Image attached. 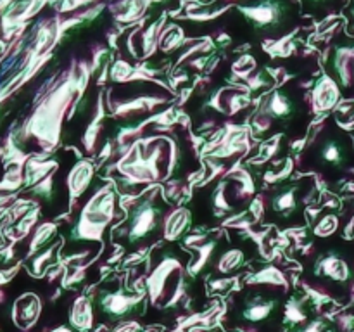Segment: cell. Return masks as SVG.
I'll list each match as a JSON object with an SVG mask.
<instances>
[{
  "instance_id": "cell-10",
  "label": "cell",
  "mask_w": 354,
  "mask_h": 332,
  "mask_svg": "<svg viewBox=\"0 0 354 332\" xmlns=\"http://www.w3.org/2000/svg\"><path fill=\"white\" fill-rule=\"evenodd\" d=\"M330 78L342 90L354 89V47H339L328 66Z\"/></svg>"
},
{
  "instance_id": "cell-1",
  "label": "cell",
  "mask_w": 354,
  "mask_h": 332,
  "mask_svg": "<svg viewBox=\"0 0 354 332\" xmlns=\"http://www.w3.org/2000/svg\"><path fill=\"white\" fill-rule=\"evenodd\" d=\"M168 203L161 189L140 194L127 208V216L113 230V241L128 252L149 249L165 239Z\"/></svg>"
},
{
  "instance_id": "cell-13",
  "label": "cell",
  "mask_w": 354,
  "mask_h": 332,
  "mask_svg": "<svg viewBox=\"0 0 354 332\" xmlns=\"http://www.w3.org/2000/svg\"><path fill=\"white\" fill-rule=\"evenodd\" d=\"M69 325L76 332H88L95 325L90 296L76 297L71 306V311H69Z\"/></svg>"
},
{
  "instance_id": "cell-5",
  "label": "cell",
  "mask_w": 354,
  "mask_h": 332,
  "mask_svg": "<svg viewBox=\"0 0 354 332\" xmlns=\"http://www.w3.org/2000/svg\"><path fill=\"white\" fill-rule=\"evenodd\" d=\"M306 102L301 93L292 89H279L261 100L256 113L254 130L256 133L265 137L272 131L289 130L294 124L301 123L306 118Z\"/></svg>"
},
{
  "instance_id": "cell-7",
  "label": "cell",
  "mask_w": 354,
  "mask_h": 332,
  "mask_svg": "<svg viewBox=\"0 0 354 332\" xmlns=\"http://www.w3.org/2000/svg\"><path fill=\"white\" fill-rule=\"evenodd\" d=\"M116 208V192L113 187L106 185L100 192H97L88 203L80 211V218L75 220V242L95 241L104 234V228L109 223L113 211Z\"/></svg>"
},
{
  "instance_id": "cell-19",
  "label": "cell",
  "mask_w": 354,
  "mask_h": 332,
  "mask_svg": "<svg viewBox=\"0 0 354 332\" xmlns=\"http://www.w3.org/2000/svg\"><path fill=\"white\" fill-rule=\"evenodd\" d=\"M165 332H187V331H185V329L176 327V329H169V331H165Z\"/></svg>"
},
{
  "instance_id": "cell-11",
  "label": "cell",
  "mask_w": 354,
  "mask_h": 332,
  "mask_svg": "<svg viewBox=\"0 0 354 332\" xmlns=\"http://www.w3.org/2000/svg\"><path fill=\"white\" fill-rule=\"evenodd\" d=\"M242 12L248 19H251L259 30L263 31H279L282 24V9L273 7L272 3H258V6L242 7Z\"/></svg>"
},
{
  "instance_id": "cell-15",
  "label": "cell",
  "mask_w": 354,
  "mask_h": 332,
  "mask_svg": "<svg viewBox=\"0 0 354 332\" xmlns=\"http://www.w3.org/2000/svg\"><path fill=\"white\" fill-rule=\"evenodd\" d=\"M244 252L241 249H223L216 258V268L221 273H232L244 265Z\"/></svg>"
},
{
  "instance_id": "cell-12",
  "label": "cell",
  "mask_w": 354,
  "mask_h": 332,
  "mask_svg": "<svg viewBox=\"0 0 354 332\" xmlns=\"http://www.w3.org/2000/svg\"><path fill=\"white\" fill-rule=\"evenodd\" d=\"M341 90L339 85L330 78V76H322L313 90V106L318 113H327L334 109L335 104L339 102Z\"/></svg>"
},
{
  "instance_id": "cell-3",
  "label": "cell",
  "mask_w": 354,
  "mask_h": 332,
  "mask_svg": "<svg viewBox=\"0 0 354 332\" xmlns=\"http://www.w3.org/2000/svg\"><path fill=\"white\" fill-rule=\"evenodd\" d=\"M283 310L286 293L279 286L256 284L232 296L227 322L245 332L266 331L282 322Z\"/></svg>"
},
{
  "instance_id": "cell-4",
  "label": "cell",
  "mask_w": 354,
  "mask_h": 332,
  "mask_svg": "<svg viewBox=\"0 0 354 332\" xmlns=\"http://www.w3.org/2000/svg\"><path fill=\"white\" fill-rule=\"evenodd\" d=\"M90 301L95 324L113 329L118 324L142 317L147 306V294L144 290L130 289L121 279L111 277L92 290Z\"/></svg>"
},
{
  "instance_id": "cell-20",
  "label": "cell",
  "mask_w": 354,
  "mask_h": 332,
  "mask_svg": "<svg viewBox=\"0 0 354 332\" xmlns=\"http://www.w3.org/2000/svg\"><path fill=\"white\" fill-rule=\"evenodd\" d=\"M351 19H353V30H354V0L351 2Z\"/></svg>"
},
{
  "instance_id": "cell-9",
  "label": "cell",
  "mask_w": 354,
  "mask_h": 332,
  "mask_svg": "<svg viewBox=\"0 0 354 332\" xmlns=\"http://www.w3.org/2000/svg\"><path fill=\"white\" fill-rule=\"evenodd\" d=\"M311 275L317 282L322 284L327 293H330V290L348 289L349 284L353 282L354 268L348 256L332 249L315 259Z\"/></svg>"
},
{
  "instance_id": "cell-21",
  "label": "cell",
  "mask_w": 354,
  "mask_h": 332,
  "mask_svg": "<svg viewBox=\"0 0 354 332\" xmlns=\"http://www.w3.org/2000/svg\"><path fill=\"white\" fill-rule=\"evenodd\" d=\"M206 332H225V331H221V329H211V331H206Z\"/></svg>"
},
{
  "instance_id": "cell-18",
  "label": "cell",
  "mask_w": 354,
  "mask_h": 332,
  "mask_svg": "<svg viewBox=\"0 0 354 332\" xmlns=\"http://www.w3.org/2000/svg\"><path fill=\"white\" fill-rule=\"evenodd\" d=\"M111 332H147V331H144L138 322L130 320V322H123V324H118L116 327L111 329Z\"/></svg>"
},
{
  "instance_id": "cell-8",
  "label": "cell",
  "mask_w": 354,
  "mask_h": 332,
  "mask_svg": "<svg viewBox=\"0 0 354 332\" xmlns=\"http://www.w3.org/2000/svg\"><path fill=\"white\" fill-rule=\"evenodd\" d=\"M311 158L320 169H344L353 163L354 142L339 128H325L311 145Z\"/></svg>"
},
{
  "instance_id": "cell-17",
  "label": "cell",
  "mask_w": 354,
  "mask_h": 332,
  "mask_svg": "<svg viewBox=\"0 0 354 332\" xmlns=\"http://www.w3.org/2000/svg\"><path fill=\"white\" fill-rule=\"evenodd\" d=\"M339 227V218L335 214H325L318 225L315 227V234L320 235V237H328V235L334 234Z\"/></svg>"
},
{
  "instance_id": "cell-6",
  "label": "cell",
  "mask_w": 354,
  "mask_h": 332,
  "mask_svg": "<svg viewBox=\"0 0 354 332\" xmlns=\"http://www.w3.org/2000/svg\"><path fill=\"white\" fill-rule=\"evenodd\" d=\"M313 182L292 180L277 185L265 201V220L279 227H299L304 223V210L310 203Z\"/></svg>"
},
{
  "instance_id": "cell-2",
  "label": "cell",
  "mask_w": 354,
  "mask_h": 332,
  "mask_svg": "<svg viewBox=\"0 0 354 332\" xmlns=\"http://www.w3.org/2000/svg\"><path fill=\"white\" fill-rule=\"evenodd\" d=\"M149 263L147 287L152 303L161 308L178 306L189 294L192 282V255L178 246L165 244L152 251Z\"/></svg>"
},
{
  "instance_id": "cell-14",
  "label": "cell",
  "mask_w": 354,
  "mask_h": 332,
  "mask_svg": "<svg viewBox=\"0 0 354 332\" xmlns=\"http://www.w3.org/2000/svg\"><path fill=\"white\" fill-rule=\"evenodd\" d=\"M93 178V165L90 161H78L69 173V190L75 197L86 192Z\"/></svg>"
},
{
  "instance_id": "cell-16",
  "label": "cell",
  "mask_w": 354,
  "mask_h": 332,
  "mask_svg": "<svg viewBox=\"0 0 354 332\" xmlns=\"http://www.w3.org/2000/svg\"><path fill=\"white\" fill-rule=\"evenodd\" d=\"M187 223H189V211H175V213H173L171 216H168V220H166L165 239H169V241L178 239L180 234H183V230L187 228Z\"/></svg>"
}]
</instances>
